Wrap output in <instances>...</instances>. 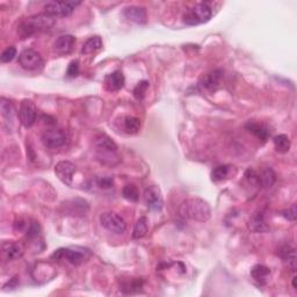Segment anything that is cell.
Returning <instances> with one entry per match:
<instances>
[{
    "label": "cell",
    "mask_w": 297,
    "mask_h": 297,
    "mask_svg": "<svg viewBox=\"0 0 297 297\" xmlns=\"http://www.w3.org/2000/svg\"><path fill=\"white\" fill-rule=\"evenodd\" d=\"M179 214L186 219L204 223L210 218L211 209L207 201L200 198H191L182 202L179 208Z\"/></svg>",
    "instance_id": "cell-1"
},
{
    "label": "cell",
    "mask_w": 297,
    "mask_h": 297,
    "mask_svg": "<svg viewBox=\"0 0 297 297\" xmlns=\"http://www.w3.org/2000/svg\"><path fill=\"white\" fill-rule=\"evenodd\" d=\"M55 25V18L48 14H37L26 18L20 22L18 27V34L21 39H28V37L35 35L36 33L45 32L51 28Z\"/></svg>",
    "instance_id": "cell-2"
},
{
    "label": "cell",
    "mask_w": 297,
    "mask_h": 297,
    "mask_svg": "<svg viewBox=\"0 0 297 297\" xmlns=\"http://www.w3.org/2000/svg\"><path fill=\"white\" fill-rule=\"evenodd\" d=\"M94 148L98 159H100L103 164H114L113 160L117 158V145L110 137L104 134L99 135L94 140Z\"/></svg>",
    "instance_id": "cell-3"
},
{
    "label": "cell",
    "mask_w": 297,
    "mask_h": 297,
    "mask_svg": "<svg viewBox=\"0 0 297 297\" xmlns=\"http://www.w3.org/2000/svg\"><path fill=\"white\" fill-rule=\"evenodd\" d=\"M90 256L91 251L89 248H80V246H72V248H58L52 253L51 258L56 260L65 259L71 265L79 266L84 264L86 260H89Z\"/></svg>",
    "instance_id": "cell-4"
},
{
    "label": "cell",
    "mask_w": 297,
    "mask_h": 297,
    "mask_svg": "<svg viewBox=\"0 0 297 297\" xmlns=\"http://www.w3.org/2000/svg\"><path fill=\"white\" fill-rule=\"evenodd\" d=\"M212 11L207 4L201 2V4H197L188 9L187 12L184 14V22L188 26H198L202 25V23L208 22L211 19Z\"/></svg>",
    "instance_id": "cell-5"
},
{
    "label": "cell",
    "mask_w": 297,
    "mask_h": 297,
    "mask_svg": "<svg viewBox=\"0 0 297 297\" xmlns=\"http://www.w3.org/2000/svg\"><path fill=\"white\" fill-rule=\"evenodd\" d=\"M100 223L107 231L111 232V234L122 235L127 230L126 221L115 212H103L100 216Z\"/></svg>",
    "instance_id": "cell-6"
},
{
    "label": "cell",
    "mask_w": 297,
    "mask_h": 297,
    "mask_svg": "<svg viewBox=\"0 0 297 297\" xmlns=\"http://www.w3.org/2000/svg\"><path fill=\"white\" fill-rule=\"evenodd\" d=\"M82 4L80 1H49L45 5L46 14L50 16H67Z\"/></svg>",
    "instance_id": "cell-7"
},
{
    "label": "cell",
    "mask_w": 297,
    "mask_h": 297,
    "mask_svg": "<svg viewBox=\"0 0 297 297\" xmlns=\"http://www.w3.org/2000/svg\"><path fill=\"white\" fill-rule=\"evenodd\" d=\"M42 143L49 150H56L66 143V135L58 128H49L42 134Z\"/></svg>",
    "instance_id": "cell-8"
},
{
    "label": "cell",
    "mask_w": 297,
    "mask_h": 297,
    "mask_svg": "<svg viewBox=\"0 0 297 297\" xmlns=\"http://www.w3.org/2000/svg\"><path fill=\"white\" fill-rule=\"evenodd\" d=\"M19 117L20 122L25 128H30L36 122L37 109L35 103L32 100L25 99L21 101L19 108Z\"/></svg>",
    "instance_id": "cell-9"
},
{
    "label": "cell",
    "mask_w": 297,
    "mask_h": 297,
    "mask_svg": "<svg viewBox=\"0 0 297 297\" xmlns=\"http://www.w3.org/2000/svg\"><path fill=\"white\" fill-rule=\"evenodd\" d=\"M19 64L27 71H35L42 66L43 59L36 50L25 49L19 56Z\"/></svg>",
    "instance_id": "cell-10"
},
{
    "label": "cell",
    "mask_w": 297,
    "mask_h": 297,
    "mask_svg": "<svg viewBox=\"0 0 297 297\" xmlns=\"http://www.w3.org/2000/svg\"><path fill=\"white\" fill-rule=\"evenodd\" d=\"M223 78H224V72L222 70L210 71V72L205 73L201 77L200 82H198V86L202 90L212 92V91H216L222 86Z\"/></svg>",
    "instance_id": "cell-11"
},
{
    "label": "cell",
    "mask_w": 297,
    "mask_h": 297,
    "mask_svg": "<svg viewBox=\"0 0 297 297\" xmlns=\"http://www.w3.org/2000/svg\"><path fill=\"white\" fill-rule=\"evenodd\" d=\"M25 252V246L21 243L4 242L1 244V258L4 261H14L21 258Z\"/></svg>",
    "instance_id": "cell-12"
},
{
    "label": "cell",
    "mask_w": 297,
    "mask_h": 297,
    "mask_svg": "<svg viewBox=\"0 0 297 297\" xmlns=\"http://www.w3.org/2000/svg\"><path fill=\"white\" fill-rule=\"evenodd\" d=\"M55 173L63 184L71 186L72 185L73 174L76 173V165L69 160L59 161L55 166Z\"/></svg>",
    "instance_id": "cell-13"
},
{
    "label": "cell",
    "mask_w": 297,
    "mask_h": 297,
    "mask_svg": "<svg viewBox=\"0 0 297 297\" xmlns=\"http://www.w3.org/2000/svg\"><path fill=\"white\" fill-rule=\"evenodd\" d=\"M144 201L148 208L159 210L163 205V198H161L160 188L156 185L148 186L144 191Z\"/></svg>",
    "instance_id": "cell-14"
},
{
    "label": "cell",
    "mask_w": 297,
    "mask_h": 297,
    "mask_svg": "<svg viewBox=\"0 0 297 297\" xmlns=\"http://www.w3.org/2000/svg\"><path fill=\"white\" fill-rule=\"evenodd\" d=\"M124 79L123 73L121 71H114L113 73H109L104 78V89L108 92H119L121 89H123L124 86Z\"/></svg>",
    "instance_id": "cell-15"
},
{
    "label": "cell",
    "mask_w": 297,
    "mask_h": 297,
    "mask_svg": "<svg viewBox=\"0 0 297 297\" xmlns=\"http://www.w3.org/2000/svg\"><path fill=\"white\" fill-rule=\"evenodd\" d=\"M123 15L126 16V19L129 20V21L137 23V25H145L148 20V15L145 8L138 7V6H130V7H126L123 11Z\"/></svg>",
    "instance_id": "cell-16"
},
{
    "label": "cell",
    "mask_w": 297,
    "mask_h": 297,
    "mask_svg": "<svg viewBox=\"0 0 297 297\" xmlns=\"http://www.w3.org/2000/svg\"><path fill=\"white\" fill-rule=\"evenodd\" d=\"M74 43H76V39L72 35H62L56 40L53 43V50L58 53V55H66L72 51Z\"/></svg>",
    "instance_id": "cell-17"
},
{
    "label": "cell",
    "mask_w": 297,
    "mask_h": 297,
    "mask_svg": "<svg viewBox=\"0 0 297 297\" xmlns=\"http://www.w3.org/2000/svg\"><path fill=\"white\" fill-rule=\"evenodd\" d=\"M248 225L249 230L252 232H255V234H265V232L269 231V227L267 225V223H266L264 214L261 211L254 212L249 217Z\"/></svg>",
    "instance_id": "cell-18"
},
{
    "label": "cell",
    "mask_w": 297,
    "mask_h": 297,
    "mask_svg": "<svg viewBox=\"0 0 297 297\" xmlns=\"http://www.w3.org/2000/svg\"><path fill=\"white\" fill-rule=\"evenodd\" d=\"M269 275H271V269L265 265H255L251 269V278L260 286L266 285Z\"/></svg>",
    "instance_id": "cell-19"
},
{
    "label": "cell",
    "mask_w": 297,
    "mask_h": 297,
    "mask_svg": "<svg viewBox=\"0 0 297 297\" xmlns=\"http://www.w3.org/2000/svg\"><path fill=\"white\" fill-rule=\"evenodd\" d=\"M280 255H281L282 261L285 262V265L288 267L290 271L295 272L296 269V252L295 248H293L292 246H283L280 251Z\"/></svg>",
    "instance_id": "cell-20"
},
{
    "label": "cell",
    "mask_w": 297,
    "mask_h": 297,
    "mask_svg": "<svg viewBox=\"0 0 297 297\" xmlns=\"http://www.w3.org/2000/svg\"><path fill=\"white\" fill-rule=\"evenodd\" d=\"M245 128L249 131V133L254 135L256 138H259L260 141L266 142L268 140L269 131L267 128H266L265 126H262V124L256 123V122H248V123H246Z\"/></svg>",
    "instance_id": "cell-21"
},
{
    "label": "cell",
    "mask_w": 297,
    "mask_h": 297,
    "mask_svg": "<svg viewBox=\"0 0 297 297\" xmlns=\"http://www.w3.org/2000/svg\"><path fill=\"white\" fill-rule=\"evenodd\" d=\"M101 48H102V40H101V37L92 36L90 37L85 43H84L82 48V53L83 55H90V53L96 52Z\"/></svg>",
    "instance_id": "cell-22"
},
{
    "label": "cell",
    "mask_w": 297,
    "mask_h": 297,
    "mask_svg": "<svg viewBox=\"0 0 297 297\" xmlns=\"http://www.w3.org/2000/svg\"><path fill=\"white\" fill-rule=\"evenodd\" d=\"M273 142H274L275 150L280 153H287L290 150V145H292V143H290L289 137L285 134L274 137Z\"/></svg>",
    "instance_id": "cell-23"
},
{
    "label": "cell",
    "mask_w": 297,
    "mask_h": 297,
    "mask_svg": "<svg viewBox=\"0 0 297 297\" xmlns=\"http://www.w3.org/2000/svg\"><path fill=\"white\" fill-rule=\"evenodd\" d=\"M231 173V166L229 165H221L214 168L211 172V180L214 182H219L229 178Z\"/></svg>",
    "instance_id": "cell-24"
},
{
    "label": "cell",
    "mask_w": 297,
    "mask_h": 297,
    "mask_svg": "<svg viewBox=\"0 0 297 297\" xmlns=\"http://www.w3.org/2000/svg\"><path fill=\"white\" fill-rule=\"evenodd\" d=\"M142 288H143V281L138 279H133L123 282L122 287H121V290H122L124 294H135L141 292Z\"/></svg>",
    "instance_id": "cell-25"
},
{
    "label": "cell",
    "mask_w": 297,
    "mask_h": 297,
    "mask_svg": "<svg viewBox=\"0 0 297 297\" xmlns=\"http://www.w3.org/2000/svg\"><path fill=\"white\" fill-rule=\"evenodd\" d=\"M0 109H1L2 116L6 120H13V117L15 115V107L11 101L5 99V98H1V100H0Z\"/></svg>",
    "instance_id": "cell-26"
},
{
    "label": "cell",
    "mask_w": 297,
    "mask_h": 297,
    "mask_svg": "<svg viewBox=\"0 0 297 297\" xmlns=\"http://www.w3.org/2000/svg\"><path fill=\"white\" fill-rule=\"evenodd\" d=\"M148 234V219L147 217H141L137 219L136 224H135L133 238L134 239H141Z\"/></svg>",
    "instance_id": "cell-27"
},
{
    "label": "cell",
    "mask_w": 297,
    "mask_h": 297,
    "mask_svg": "<svg viewBox=\"0 0 297 297\" xmlns=\"http://www.w3.org/2000/svg\"><path fill=\"white\" fill-rule=\"evenodd\" d=\"M275 181H276L275 172L269 167L266 168V170L262 172L261 177H260V182H261L262 187L265 188H272L273 185L275 184Z\"/></svg>",
    "instance_id": "cell-28"
},
{
    "label": "cell",
    "mask_w": 297,
    "mask_h": 297,
    "mask_svg": "<svg viewBox=\"0 0 297 297\" xmlns=\"http://www.w3.org/2000/svg\"><path fill=\"white\" fill-rule=\"evenodd\" d=\"M123 126L124 130H126L128 134H137L141 129V121L140 119H137V117L127 116L126 119H124Z\"/></svg>",
    "instance_id": "cell-29"
},
{
    "label": "cell",
    "mask_w": 297,
    "mask_h": 297,
    "mask_svg": "<svg viewBox=\"0 0 297 297\" xmlns=\"http://www.w3.org/2000/svg\"><path fill=\"white\" fill-rule=\"evenodd\" d=\"M122 195L130 202H137L140 198V192L135 185H126L122 190Z\"/></svg>",
    "instance_id": "cell-30"
},
{
    "label": "cell",
    "mask_w": 297,
    "mask_h": 297,
    "mask_svg": "<svg viewBox=\"0 0 297 297\" xmlns=\"http://www.w3.org/2000/svg\"><path fill=\"white\" fill-rule=\"evenodd\" d=\"M40 235H41V227H40V224L35 221L30 222L28 225V229H27L26 232V238L28 239V241L33 242L35 241L40 237Z\"/></svg>",
    "instance_id": "cell-31"
},
{
    "label": "cell",
    "mask_w": 297,
    "mask_h": 297,
    "mask_svg": "<svg viewBox=\"0 0 297 297\" xmlns=\"http://www.w3.org/2000/svg\"><path fill=\"white\" fill-rule=\"evenodd\" d=\"M148 89V82H147V80H143V82L138 83L137 86L135 87L134 90V97L136 98L137 100H143Z\"/></svg>",
    "instance_id": "cell-32"
},
{
    "label": "cell",
    "mask_w": 297,
    "mask_h": 297,
    "mask_svg": "<svg viewBox=\"0 0 297 297\" xmlns=\"http://www.w3.org/2000/svg\"><path fill=\"white\" fill-rule=\"evenodd\" d=\"M16 56V48L15 47H8V48H6L4 51L1 53V57H0V59H1L2 63H9L12 62L13 59H14V57Z\"/></svg>",
    "instance_id": "cell-33"
},
{
    "label": "cell",
    "mask_w": 297,
    "mask_h": 297,
    "mask_svg": "<svg viewBox=\"0 0 297 297\" xmlns=\"http://www.w3.org/2000/svg\"><path fill=\"white\" fill-rule=\"evenodd\" d=\"M96 182L100 188H102V190H109V188L113 187L114 185L113 179L110 177H98L96 179Z\"/></svg>",
    "instance_id": "cell-34"
},
{
    "label": "cell",
    "mask_w": 297,
    "mask_h": 297,
    "mask_svg": "<svg viewBox=\"0 0 297 297\" xmlns=\"http://www.w3.org/2000/svg\"><path fill=\"white\" fill-rule=\"evenodd\" d=\"M79 62L78 60H72L69 64V66H67L66 70V76L69 77V78H74V77H77L79 74Z\"/></svg>",
    "instance_id": "cell-35"
},
{
    "label": "cell",
    "mask_w": 297,
    "mask_h": 297,
    "mask_svg": "<svg viewBox=\"0 0 297 297\" xmlns=\"http://www.w3.org/2000/svg\"><path fill=\"white\" fill-rule=\"evenodd\" d=\"M281 216H283L287 221L290 222H295L296 221V205L293 204L292 207L288 209H285V210L281 211Z\"/></svg>",
    "instance_id": "cell-36"
},
{
    "label": "cell",
    "mask_w": 297,
    "mask_h": 297,
    "mask_svg": "<svg viewBox=\"0 0 297 297\" xmlns=\"http://www.w3.org/2000/svg\"><path fill=\"white\" fill-rule=\"evenodd\" d=\"M245 177L248 180V182H251L252 185L260 184V177L255 171L248 170V171H246V173H245Z\"/></svg>",
    "instance_id": "cell-37"
},
{
    "label": "cell",
    "mask_w": 297,
    "mask_h": 297,
    "mask_svg": "<svg viewBox=\"0 0 297 297\" xmlns=\"http://www.w3.org/2000/svg\"><path fill=\"white\" fill-rule=\"evenodd\" d=\"M293 288H294V289H297V286H296V276H293Z\"/></svg>",
    "instance_id": "cell-38"
}]
</instances>
